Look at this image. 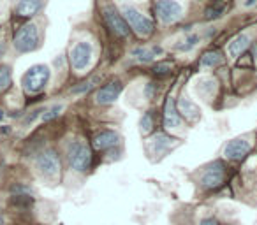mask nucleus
Listing matches in <instances>:
<instances>
[{
    "label": "nucleus",
    "mask_w": 257,
    "mask_h": 225,
    "mask_svg": "<svg viewBox=\"0 0 257 225\" xmlns=\"http://www.w3.org/2000/svg\"><path fill=\"white\" fill-rule=\"evenodd\" d=\"M121 16H123L128 29L133 30V32H136V36L141 37V39H147V37H150L155 32L154 22L147 15H143L138 8H134V6L131 4L121 6Z\"/></svg>",
    "instance_id": "1"
},
{
    "label": "nucleus",
    "mask_w": 257,
    "mask_h": 225,
    "mask_svg": "<svg viewBox=\"0 0 257 225\" xmlns=\"http://www.w3.org/2000/svg\"><path fill=\"white\" fill-rule=\"evenodd\" d=\"M67 158L76 172H86L92 167V150L83 139H74L67 144Z\"/></svg>",
    "instance_id": "2"
},
{
    "label": "nucleus",
    "mask_w": 257,
    "mask_h": 225,
    "mask_svg": "<svg viewBox=\"0 0 257 225\" xmlns=\"http://www.w3.org/2000/svg\"><path fill=\"white\" fill-rule=\"evenodd\" d=\"M50 76H51V71L48 65H43V64L32 65V67L23 74L22 85H23V88H25V92L30 93V95L41 93L46 88L48 81H50Z\"/></svg>",
    "instance_id": "3"
},
{
    "label": "nucleus",
    "mask_w": 257,
    "mask_h": 225,
    "mask_svg": "<svg viewBox=\"0 0 257 225\" xmlns=\"http://www.w3.org/2000/svg\"><path fill=\"white\" fill-rule=\"evenodd\" d=\"M13 44H15L18 53H30V51H36L41 44L39 29H37L36 23H25V25L16 32Z\"/></svg>",
    "instance_id": "4"
},
{
    "label": "nucleus",
    "mask_w": 257,
    "mask_h": 225,
    "mask_svg": "<svg viewBox=\"0 0 257 225\" xmlns=\"http://www.w3.org/2000/svg\"><path fill=\"white\" fill-rule=\"evenodd\" d=\"M225 178H227V169H225L224 162L215 160L213 164L206 165L204 171L201 172L199 183L204 190H217L225 183Z\"/></svg>",
    "instance_id": "5"
},
{
    "label": "nucleus",
    "mask_w": 257,
    "mask_h": 225,
    "mask_svg": "<svg viewBox=\"0 0 257 225\" xmlns=\"http://www.w3.org/2000/svg\"><path fill=\"white\" fill-rule=\"evenodd\" d=\"M154 11L162 25H173L183 18V8L176 0H155Z\"/></svg>",
    "instance_id": "6"
},
{
    "label": "nucleus",
    "mask_w": 257,
    "mask_h": 225,
    "mask_svg": "<svg viewBox=\"0 0 257 225\" xmlns=\"http://www.w3.org/2000/svg\"><path fill=\"white\" fill-rule=\"evenodd\" d=\"M36 165L44 178L53 179L60 174V158H58L57 151L53 148H48V150L41 151L36 158Z\"/></svg>",
    "instance_id": "7"
},
{
    "label": "nucleus",
    "mask_w": 257,
    "mask_h": 225,
    "mask_svg": "<svg viewBox=\"0 0 257 225\" xmlns=\"http://www.w3.org/2000/svg\"><path fill=\"white\" fill-rule=\"evenodd\" d=\"M102 18H104V22H106L107 29H109L116 37H120V39H125V37L128 36L131 29H128V25L125 23L123 16H121L120 13L114 11L113 8L106 6V8L102 9Z\"/></svg>",
    "instance_id": "8"
},
{
    "label": "nucleus",
    "mask_w": 257,
    "mask_h": 225,
    "mask_svg": "<svg viewBox=\"0 0 257 225\" xmlns=\"http://www.w3.org/2000/svg\"><path fill=\"white\" fill-rule=\"evenodd\" d=\"M92 44L86 43V41H81L78 43L74 48L71 50V65L76 69L78 72L85 71L86 67L90 65V60H92Z\"/></svg>",
    "instance_id": "9"
},
{
    "label": "nucleus",
    "mask_w": 257,
    "mask_h": 225,
    "mask_svg": "<svg viewBox=\"0 0 257 225\" xmlns=\"http://www.w3.org/2000/svg\"><path fill=\"white\" fill-rule=\"evenodd\" d=\"M123 85L120 81H111L107 85H104L102 88H99L95 92V102L100 106H107V104H113L114 100L120 97Z\"/></svg>",
    "instance_id": "10"
},
{
    "label": "nucleus",
    "mask_w": 257,
    "mask_h": 225,
    "mask_svg": "<svg viewBox=\"0 0 257 225\" xmlns=\"http://www.w3.org/2000/svg\"><path fill=\"white\" fill-rule=\"evenodd\" d=\"M250 150H252V144L246 139H232L225 144L224 157L227 160H241L250 153Z\"/></svg>",
    "instance_id": "11"
},
{
    "label": "nucleus",
    "mask_w": 257,
    "mask_h": 225,
    "mask_svg": "<svg viewBox=\"0 0 257 225\" xmlns=\"http://www.w3.org/2000/svg\"><path fill=\"white\" fill-rule=\"evenodd\" d=\"M176 141H178V139L168 136V134L157 132V134H154V136H152V139L148 141V144H150V151H152V153L157 155V157H162V155H166L173 146H175Z\"/></svg>",
    "instance_id": "12"
},
{
    "label": "nucleus",
    "mask_w": 257,
    "mask_h": 225,
    "mask_svg": "<svg viewBox=\"0 0 257 225\" xmlns=\"http://www.w3.org/2000/svg\"><path fill=\"white\" fill-rule=\"evenodd\" d=\"M120 134L114 132V130H100L95 137H93V148L99 151H106L111 148L118 146L120 144Z\"/></svg>",
    "instance_id": "13"
},
{
    "label": "nucleus",
    "mask_w": 257,
    "mask_h": 225,
    "mask_svg": "<svg viewBox=\"0 0 257 225\" xmlns=\"http://www.w3.org/2000/svg\"><path fill=\"white\" fill-rule=\"evenodd\" d=\"M44 8V0H20L15 8V16L18 18H32Z\"/></svg>",
    "instance_id": "14"
},
{
    "label": "nucleus",
    "mask_w": 257,
    "mask_h": 225,
    "mask_svg": "<svg viewBox=\"0 0 257 225\" xmlns=\"http://www.w3.org/2000/svg\"><path fill=\"white\" fill-rule=\"evenodd\" d=\"M182 125V116L176 109V102L173 97H168L164 104V127L166 129H178Z\"/></svg>",
    "instance_id": "15"
},
{
    "label": "nucleus",
    "mask_w": 257,
    "mask_h": 225,
    "mask_svg": "<svg viewBox=\"0 0 257 225\" xmlns=\"http://www.w3.org/2000/svg\"><path fill=\"white\" fill-rule=\"evenodd\" d=\"M176 109H178L180 116L185 118L187 122H196L197 118L201 116V109L187 97H182V99L176 102Z\"/></svg>",
    "instance_id": "16"
},
{
    "label": "nucleus",
    "mask_w": 257,
    "mask_h": 225,
    "mask_svg": "<svg viewBox=\"0 0 257 225\" xmlns=\"http://www.w3.org/2000/svg\"><path fill=\"white\" fill-rule=\"evenodd\" d=\"M133 58L138 62H141V64H148V62H154L157 57H161L162 55V48L161 46H141V48H136V50H133Z\"/></svg>",
    "instance_id": "17"
},
{
    "label": "nucleus",
    "mask_w": 257,
    "mask_h": 225,
    "mask_svg": "<svg viewBox=\"0 0 257 225\" xmlns=\"http://www.w3.org/2000/svg\"><path fill=\"white\" fill-rule=\"evenodd\" d=\"M248 46H250V37L246 36V34H239V36H236L234 39L229 43L227 51H229V55H231V58H239L248 50Z\"/></svg>",
    "instance_id": "18"
},
{
    "label": "nucleus",
    "mask_w": 257,
    "mask_h": 225,
    "mask_svg": "<svg viewBox=\"0 0 257 225\" xmlns=\"http://www.w3.org/2000/svg\"><path fill=\"white\" fill-rule=\"evenodd\" d=\"M229 9V2L227 0H213L210 6L204 11V20L211 22V20H218L225 15V11Z\"/></svg>",
    "instance_id": "19"
},
{
    "label": "nucleus",
    "mask_w": 257,
    "mask_h": 225,
    "mask_svg": "<svg viewBox=\"0 0 257 225\" xmlns=\"http://www.w3.org/2000/svg\"><path fill=\"white\" fill-rule=\"evenodd\" d=\"M222 64V55L218 51H206V53L201 57V62L199 65L203 69H213V67H218Z\"/></svg>",
    "instance_id": "20"
},
{
    "label": "nucleus",
    "mask_w": 257,
    "mask_h": 225,
    "mask_svg": "<svg viewBox=\"0 0 257 225\" xmlns=\"http://www.w3.org/2000/svg\"><path fill=\"white\" fill-rule=\"evenodd\" d=\"M11 81H13V72H11V67L4 65V67H0V92H4L11 86Z\"/></svg>",
    "instance_id": "21"
},
{
    "label": "nucleus",
    "mask_w": 257,
    "mask_h": 225,
    "mask_svg": "<svg viewBox=\"0 0 257 225\" xmlns=\"http://www.w3.org/2000/svg\"><path fill=\"white\" fill-rule=\"evenodd\" d=\"M97 83H99V78H92V79H88V81H83L81 85L74 86L71 92L74 93V95H83V93H88L90 90L95 88Z\"/></svg>",
    "instance_id": "22"
},
{
    "label": "nucleus",
    "mask_w": 257,
    "mask_h": 225,
    "mask_svg": "<svg viewBox=\"0 0 257 225\" xmlns=\"http://www.w3.org/2000/svg\"><path fill=\"white\" fill-rule=\"evenodd\" d=\"M197 43H199V36H196V34H190V36H187L176 48H178L180 51H185V53H187V51H192L194 48L197 46Z\"/></svg>",
    "instance_id": "23"
},
{
    "label": "nucleus",
    "mask_w": 257,
    "mask_h": 225,
    "mask_svg": "<svg viewBox=\"0 0 257 225\" xmlns=\"http://www.w3.org/2000/svg\"><path fill=\"white\" fill-rule=\"evenodd\" d=\"M140 125H141V132H143L145 136L154 130V115H152V111L145 113L143 118H141V122H140Z\"/></svg>",
    "instance_id": "24"
},
{
    "label": "nucleus",
    "mask_w": 257,
    "mask_h": 225,
    "mask_svg": "<svg viewBox=\"0 0 257 225\" xmlns=\"http://www.w3.org/2000/svg\"><path fill=\"white\" fill-rule=\"evenodd\" d=\"M62 109H64V106H60V104H58V106L50 107V109H44V113L41 115V120H43V122H51V120L57 118V116L60 115Z\"/></svg>",
    "instance_id": "25"
},
{
    "label": "nucleus",
    "mask_w": 257,
    "mask_h": 225,
    "mask_svg": "<svg viewBox=\"0 0 257 225\" xmlns=\"http://www.w3.org/2000/svg\"><path fill=\"white\" fill-rule=\"evenodd\" d=\"M154 74L155 76H168V74H171V71H173V65L169 64V62H161V64H157V65H154Z\"/></svg>",
    "instance_id": "26"
},
{
    "label": "nucleus",
    "mask_w": 257,
    "mask_h": 225,
    "mask_svg": "<svg viewBox=\"0 0 257 225\" xmlns=\"http://www.w3.org/2000/svg\"><path fill=\"white\" fill-rule=\"evenodd\" d=\"M11 192L16 195H29V193H32V188L29 185H23V183H16L11 186Z\"/></svg>",
    "instance_id": "27"
},
{
    "label": "nucleus",
    "mask_w": 257,
    "mask_h": 225,
    "mask_svg": "<svg viewBox=\"0 0 257 225\" xmlns=\"http://www.w3.org/2000/svg\"><path fill=\"white\" fill-rule=\"evenodd\" d=\"M157 92H159V88L155 83H148V85L145 86V97H147V99H154V97L157 95Z\"/></svg>",
    "instance_id": "28"
},
{
    "label": "nucleus",
    "mask_w": 257,
    "mask_h": 225,
    "mask_svg": "<svg viewBox=\"0 0 257 225\" xmlns=\"http://www.w3.org/2000/svg\"><path fill=\"white\" fill-rule=\"evenodd\" d=\"M41 113H44V111H43V109H37V111H34L32 115H29V116H27V118H25V122H23V123H25V125H30V123H34V120H36L37 116L41 115Z\"/></svg>",
    "instance_id": "29"
},
{
    "label": "nucleus",
    "mask_w": 257,
    "mask_h": 225,
    "mask_svg": "<svg viewBox=\"0 0 257 225\" xmlns=\"http://www.w3.org/2000/svg\"><path fill=\"white\" fill-rule=\"evenodd\" d=\"M199 225H217V220L213 216H206L203 220H199Z\"/></svg>",
    "instance_id": "30"
},
{
    "label": "nucleus",
    "mask_w": 257,
    "mask_h": 225,
    "mask_svg": "<svg viewBox=\"0 0 257 225\" xmlns=\"http://www.w3.org/2000/svg\"><path fill=\"white\" fill-rule=\"evenodd\" d=\"M6 53V39H0V58L4 57Z\"/></svg>",
    "instance_id": "31"
},
{
    "label": "nucleus",
    "mask_w": 257,
    "mask_h": 225,
    "mask_svg": "<svg viewBox=\"0 0 257 225\" xmlns=\"http://www.w3.org/2000/svg\"><path fill=\"white\" fill-rule=\"evenodd\" d=\"M0 134H9V127H0Z\"/></svg>",
    "instance_id": "32"
},
{
    "label": "nucleus",
    "mask_w": 257,
    "mask_h": 225,
    "mask_svg": "<svg viewBox=\"0 0 257 225\" xmlns=\"http://www.w3.org/2000/svg\"><path fill=\"white\" fill-rule=\"evenodd\" d=\"M255 2H257V0H246L245 6H246V8H250V6H253V4H255Z\"/></svg>",
    "instance_id": "33"
},
{
    "label": "nucleus",
    "mask_w": 257,
    "mask_h": 225,
    "mask_svg": "<svg viewBox=\"0 0 257 225\" xmlns=\"http://www.w3.org/2000/svg\"><path fill=\"white\" fill-rule=\"evenodd\" d=\"M0 225H4V214H2V211H0Z\"/></svg>",
    "instance_id": "34"
},
{
    "label": "nucleus",
    "mask_w": 257,
    "mask_h": 225,
    "mask_svg": "<svg viewBox=\"0 0 257 225\" xmlns=\"http://www.w3.org/2000/svg\"><path fill=\"white\" fill-rule=\"evenodd\" d=\"M4 116H6V115H4V111H0V120L4 118Z\"/></svg>",
    "instance_id": "35"
},
{
    "label": "nucleus",
    "mask_w": 257,
    "mask_h": 225,
    "mask_svg": "<svg viewBox=\"0 0 257 225\" xmlns=\"http://www.w3.org/2000/svg\"><path fill=\"white\" fill-rule=\"evenodd\" d=\"M225 225H227V223H225Z\"/></svg>",
    "instance_id": "36"
}]
</instances>
